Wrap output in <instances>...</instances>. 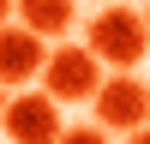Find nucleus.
Instances as JSON below:
<instances>
[{
  "label": "nucleus",
  "mask_w": 150,
  "mask_h": 144,
  "mask_svg": "<svg viewBox=\"0 0 150 144\" xmlns=\"http://www.w3.org/2000/svg\"><path fill=\"white\" fill-rule=\"evenodd\" d=\"M126 144H150V126H138V132H126Z\"/></svg>",
  "instance_id": "6e6552de"
},
{
  "label": "nucleus",
  "mask_w": 150,
  "mask_h": 144,
  "mask_svg": "<svg viewBox=\"0 0 150 144\" xmlns=\"http://www.w3.org/2000/svg\"><path fill=\"white\" fill-rule=\"evenodd\" d=\"M144 24H150V12H144Z\"/></svg>",
  "instance_id": "9b49d317"
},
{
  "label": "nucleus",
  "mask_w": 150,
  "mask_h": 144,
  "mask_svg": "<svg viewBox=\"0 0 150 144\" xmlns=\"http://www.w3.org/2000/svg\"><path fill=\"white\" fill-rule=\"evenodd\" d=\"M12 12L24 18V30H36L42 42H60L72 30V0H12Z\"/></svg>",
  "instance_id": "423d86ee"
},
{
  "label": "nucleus",
  "mask_w": 150,
  "mask_h": 144,
  "mask_svg": "<svg viewBox=\"0 0 150 144\" xmlns=\"http://www.w3.org/2000/svg\"><path fill=\"white\" fill-rule=\"evenodd\" d=\"M6 18H12V0H0V24H6Z\"/></svg>",
  "instance_id": "1a4fd4ad"
},
{
  "label": "nucleus",
  "mask_w": 150,
  "mask_h": 144,
  "mask_svg": "<svg viewBox=\"0 0 150 144\" xmlns=\"http://www.w3.org/2000/svg\"><path fill=\"white\" fill-rule=\"evenodd\" d=\"M90 48L102 66H114V72H132L138 60L150 54V24H144V12H126V6H102L90 18Z\"/></svg>",
  "instance_id": "f257e3e1"
},
{
  "label": "nucleus",
  "mask_w": 150,
  "mask_h": 144,
  "mask_svg": "<svg viewBox=\"0 0 150 144\" xmlns=\"http://www.w3.org/2000/svg\"><path fill=\"white\" fill-rule=\"evenodd\" d=\"M0 126H6L12 144H60V102L48 90H18L6 96V114H0Z\"/></svg>",
  "instance_id": "7ed1b4c3"
},
{
  "label": "nucleus",
  "mask_w": 150,
  "mask_h": 144,
  "mask_svg": "<svg viewBox=\"0 0 150 144\" xmlns=\"http://www.w3.org/2000/svg\"><path fill=\"white\" fill-rule=\"evenodd\" d=\"M60 144H108V132L102 126H72V132H60Z\"/></svg>",
  "instance_id": "0eeeda50"
},
{
  "label": "nucleus",
  "mask_w": 150,
  "mask_h": 144,
  "mask_svg": "<svg viewBox=\"0 0 150 144\" xmlns=\"http://www.w3.org/2000/svg\"><path fill=\"white\" fill-rule=\"evenodd\" d=\"M42 60H48V42L24 24H0V84L6 90H24L30 78H42Z\"/></svg>",
  "instance_id": "39448f33"
},
{
  "label": "nucleus",
  "mask_w": 150,
  "mask_h": 144,
  "mask_svg": "<svg viewBox=\"0 0 150 144\" xmlns=\"http://www.w3.org/2000/svg\"><path fill=\"white\" fill-rule=\"evenodd\" d=\"M96 120H102V132H138L144 120H150V90L132 72H114V78H102L96 84Z\"/></svg>",
  "instance_id": "20e7f679"
},
{
  "label": "nucleus",
  "mask_w": 150,
  "mask_h": 144,
  "mask_svg": "<svg viewBox=\"0 0 150 144\" xmlns=\"http://www.w3.org/2000/svg\"><path fill=\"white\" fill-rule=\"evenodd\" d=\"M96 84H102V60H96L90 48H72V42L48 48V60H42V90L54 96V102H90Z\"/></svg>",
  "instance_id": "f03ea898"
},
{
  "label": "nucleus",
  "mask_w": 150,
  "mask_h": 144,
  "mask_svg": "<svg viewBox=\"0 0 150 144\" xmlns=\"http://www.w3.org/2000/svg\"><path fill=\"white\" fill-rule=\"evenodd\" d=\"M6 96H12V90H6V84H0V114H6Z\"/></svg>",
  "instance_id": "9d476101"
}]
</instances>
